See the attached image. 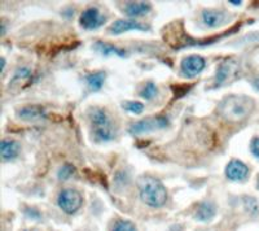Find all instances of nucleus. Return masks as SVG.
<instances>
[{"instance_id":"obj_1","label":"nucleus","mask_w":259,"mask_h":231,"mask_svg":"<svg viewBox=\"0 0 259 231\" xmlns=\"http://www.w3.org/2000/svg\"><path fill=\"white\" fill-rule=\"evenodd\" d=\"M255 103L245 95H228L218 104L219 117L227 122H240L247 119L254 110Z\"/></svg>"},{"instance_id":"obj_2","label":"nucleus","mask_w":259,"mask_h":231,"mask_svg":"<svg viewBox=\"0 0 259 231\" xmlns=\"http://www.w3.org/2000/svg\"><path fill=\"white\" fill-rule=\"evenodd\" d=\"M89 121L95 142H112L117 138L118 130L114 121L104 108H91L89 110Z\"/></svg>"},{"instance_id":"obj_3","label":"nucleus","mask_w":259,"mask_h":231,"mask_svg":"<svg viewBox=\"0 0 259 231\" xmlns=\"http://www.w3.org/2000/svg\"><path fill=\"white\" fill-rule=\"evenodd\" d=\"M139 194L144 204L152 208H161L167 202V190L159 179L152 175H142L138 179Z\"/></svg>"},{"instance_id":"obj_4","label":"nucleus","mask_w":259,"mask_h":231,"mask_svg":"<svg viewBox=\"0 0 259 231\" xmlns=\"http://www.w3.org/2000/svg\"><path fill=\"white\" fill-rule=\"evenodd\" d=\"M168 126V119L165 115H158V117H153V119H145L140 120V121L133 122L130 125L128 131L133 135H142V134L150 133L154 130H161Z\"/></svg>"},{"instance_id":"obj_5","label":"nucleus","mask_w":259,"mask_h":231,"mask_svg":"<svg viewBox=\"0 0 259 231\" xmlns=\"http://www.w3.org/2000/svg\"><path fill=\"white\" fill-rule=\"evenodd\" d=\"M59 207L66 214H73L82 207L83 198L79 191L73 190V188H65L60 192L57 198Z\"/></svg>"},{"instance_id":"obj_6","label":"nucleus","mask_w":259,"mask_h":231,"mask_svg":"<svg viewBox=\"0 0 259 231\" xmlns=\"http://www.w3.org/2000/svg\"><path fill=\"white\" fill-rule=\"evenodd\" d=\"M239 71V62L235 59H226L221 62L217 68V73L214 77V86L218 87L235 80Z\"/></svg>"},{"instance_id":"obj_7","label":"nucleus","mask_w":259,"mask_h":231,"mask_svg":"<svg viewBox=\"0 0 259 231\" xmlns=\"http://www.w3.org/2000/svg\"><path fill=\"white\" fill-rule=\"evenodd\" d=\"M106 22V17H104L96 7H90L83 11L79 18V24L85 30H95L100 27Z\"/></svg>"},{"instance_id":"obj_8","label":"nucleus","mask_w":259,"mask_h":231,"mask_svg":"<svg viewBox=\"0 0 259 231\" xmlns=\"http://www.w3.org/2000/svg\"><path fill=\"white\" fill-rule=\"evenodd\" d=\"M205 66H206V61L202 56H198V55H191V56L183 59L182 64H180L182 73L188 78H193L200 74L205 69Z\"/></svg>"},{"instance_id":"obj_9","label":"nucleus","mask_w":259,"mask_h":231,"mask_svg":"<svg viewBox=\"0 0 259 231\" xmlns=\"http://www.w3.org/2000/svg\"><path fill=\"white\" fill-rule=\"evenodd\" d=\"M32 78V71L30 70L26 66H22V68H18L16 70L15 75L9 82V91L17 92L20 90H24V87H26L27 85H30Z\"/></svg>"},{"instance_id":"obj_10","label":"nucleus","mask_w":259,"mask_h":231,"mask_svg":"<svg viewBox=\"0 0 259 231\" xmlns=\"http://www.w3.org/2000/svg\"><path fill=\"white\" fill-rule=\"evenodd\" d=\"M249 175V168L240 160H232L226 166V177L230 181H245Z\"/></svg>"},{"instance_id":"obj_11","label":"nucleus","mask_w":259,"mask_h":231,"mask_svg":"<svg viewBox=\"0 0 259 231\" xmlns=\"http://www.w3.org/2000/svg\"><path fill=\"white\" fill-rule=\"evenodd\" d=\"M17 117L26 122H38L46 119L45 109L39 105H26L17 109Z\"/></svg>"},{"instance_id":"obj_12","label":"nucleus","mask_w":259,"mask_h":231,"mask_svg":"<svg viewBox=\"0 0 259 231\" xmlns=\"http://www.w3.org/2000/svg\"><path fill=\"white\" fill-rule=\"evenodd\" d=\"M130 30H139V31H148L149 27L147 25H143L135 20H117L112 26L109 27V31L112 34H122L130 31Z\"/></svg>"},{"instance_id":"obj_13","label":"nucleus","mask_w":259,"mask_h":231,"mask_svg":"<svg viewBox=\"0 0 259 231\" xmlns=\"http://www.w3.org/2000/svg\"><path fill=\"white\" fill-rule=\"evenodd\" d=\"M201 17H202L203 25L214 29V27H218L222 24H224L227 15L221 9H203Z\"/></svg>"},{"instance_id":"obj_14","label":"nucleus","mask_w":259,"mask_h":231,"mask_svg":"<svg viewBox=\"0 0 259 231\" xmlns=\"http://www.w3.org/2000/svg\"><path fill=\"white\" fill-rule=\"evenodd\" d=\"M150 11H152V4L147 2H128L123 7V12L131 18L144 16Z\"/></svg>"},{"instance_id":"obj_15","label":"nucleus","mask_w":259,"mask_h":231,"mask_svg":"<svg viewBox=\"0 0 259 231\" xmlns=\"http://www.w3.org/2000/svg\"><path fill=\"white\" fill-rule=\"evenodd\" d=\"M20 153V144L15 140L4 139L0 143V155L3 161L15 160Z\"/></svg>"},{"instance_id":"obj_16","label":"nucleus","mask_w":259,"mask_h":231,"mask_svg":"<svg viewBox=\"0 0 259 231\" xmlns=\"http://www.w3.org/2000/svg\"><path fill=\"white\" fill-rule=\"evenodd\" d=\"M215 213H217V207H215L214 203L203 202L198 205L194 218L200 221V222H209L214 218Z\"/></svg>"},{"instance_id":"obj_17","label":"nucleus","mask_w":259,"mask_h":231,"mask_svg":"<svg viewBox=\"0 0 259 231\" xmlns=\"http://www.w3.org/2000/svg\"><path fill=\"white\" fill-rule=\"evenodd\" d=\"M95 50L97 52H100L103 56H110V55H117L119 57H124L127 55V52L124 50L115 47V46L109 45V43H105V42L97 41L95 43Z\"/></svg>"},{"instance_id":"obj_18","label":"nucleus","mask_w":259,"mask_h":231,"mask_svg":"<svg viewBox=\"0 0 259 231\" xmlns=\"http://www.w3.org/2000/svg\"><path fill=\"white\" fill-rule=\"evenodd\" d=\"M105 77L106 74L104 71H94V73H90V74L85 75L84 80L91 91H99L103 87L104 82H105Z\"/></svg>"},{"instance_id":"obj_19","label":"nucleus","mask_w":259,"mask_h":231,"mask_svg":"<svg viewBox=\"0 0 259 231\" xmlns=\"http://www.w3.org/2000/svg\"><path fill=\"white\" fill-rule=\"evenodd\" d=\"M139 95L142 96L143 99H145V100H152L154 96L158 95V89H157L156 83H153L152 81L145 83L142 91L139 92Z\"/></svg>"},{"instance_id":"obj_20","label":"nucleus","mask_w":259,"mask_h":231,"mask_svg":"<svg viewBox=\"0 0 259 231\" xmlns=\"http://www.w3.org/2000/svg\"><path fill=\"white\" fill-rule=\"evenodd\" d=\"M122 107L127 112L134 113V114H140L144 110V105L140 101H124V103H122Z\"/></svg>"},{"instance_id":"obj_21","label":"nucleus","mask_w":259,"mask_h":231,"mask_svg":"<svg viewBox=\"0 0 259 231\" xmlns=\"http://www.w3.org/2000/svg\"><path fill=\"white\" fill-rule=\"evenodd\" d=\"M73 174H74V166L70 165V164H65V165H62L59 170V179H61V181H66V179H69Z\"/></svg>"},{"instance_id":"obj_22","label":"nucleus","mask_w":259,"mask_h":231,"mask_svg":"<svg viewBox=\"0 0 259 231\" xmlns=\"http://www.w3.org/2000/svg\"><path fill=\"white\" fill-rule=\"evenodd\" d=\"M113 231H138L136 230L135 225L131 223L130 221H121L115 225V227L113 228Z\"/></svg>"},{"instance_id":"obj_23","label":"nucleus","mask_w":259,"mask_h":231,"mask_svg":"<svg viewBox=\"0 0 259 231\" xmlns=\"http://www.w3.org/2000/svg\"><path fill=\"white\" fill-rule=\"evenodd\" d=\"M250 149H251V153L259 159V138H254V139L251 140Z\"/></svg>"},{"instance_id":"obj_24","label":"nucleus","mask_w":259,"mask_h":231,"mask_svg":"<svg viewBox=\"0 0 259 231\" xmlns=\"http://www.w3.org/2000/svg\"><path fill=\"white\" fill-rule=\"evenodd\" d=\"M0 62H2V66H0V73H3L4 68H6V59H4V57H2V59H0Z\"/></svg>"},{"instance_id":"obj_25","label":"nucleus","mask_w":259,"mask_h":231,"mask_svg":"<svg viewBox=\"0 0 259 231\" xmlns=\"http://www.w3.org/2000/svg\"><path fill=\"white\" fill-rule=\"evenodd\" d=\"M253 86H254V89H256L259 91V77H256L255 80L253 81Z\"/></svg>"},{"instance_id":"obj_26","label":"nucleus","mask_w":259,"mask_h":231,"mask_svg":"<svg viewBox=\"0 0 259 231\" xmlns=\"http://www.w3.org/2000/svg\"><path fill=\"white\" fill-rule=\"evenodd\" d=\"M230 3L231 4H236V6H240V4H241V2H240V0H231Z\"/></svg>"},{"instance_id":"obj_27","label":"nucleus","mask_w":259,"mask_h":231,"mask_svg":"<svg viewBox=\"0 0 259 231\" xmlns=\"http://www.w3.org/2000/svg\"><path fill=\"white\" fill-rule=\"evenodd\" d=\"M258 188H259V175H258Z\"/></svg>"},{"instance_id":"obj_28","label":"nucleus","mask_w":259,"mask_h":231,"mask_svg":"<svg viewBox=\"0 0 259 231\" xmlns=\"http://www.w3.org/2000/svg\"><path fill=\"white\" fill-rule=\"evenodd\" d=\"M25 231H35V230H25Z\"/></svg>"}]
</instances>
